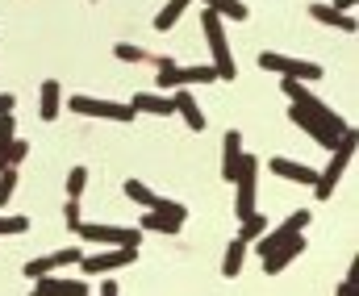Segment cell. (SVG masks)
I'll use <instances>...</instances> for the list:
<instances>
[{
	"instance_id": "cell-1",
	"label": "cell",
	"mask_w": 359,
	"mask_h": 296,
	"mask_svg": "<svg viewBox=\"0 0 359 296\" xmlns=\"http://www.w3.org/2000/svg\"><path fill=\"white\" fill-rule=\"evenodd\" d=\"M280 88H284V97L292 100L288 104V117H292V125H301L318 146H326V150H334L339 146V138L351 129L330 104H322V100L313 97L305 84H297V80H280Z\"/></svg>"
},
{
	"instance_id": "cell-2",
	"label": "cell",
	"mask_w": 359,
	"mask_h": 296,
	"mask_svg": "<svg viewBox=\"0 0 359 296\" xmlns=\"http://www.w3.org/2000/svg\"><path fill=\"white\" fill-rule=\"evenodd\" d=\"M201 29H205V42H209V55H213V71H217V80H234L238 71H234V55H230V38H226V21L217 17V13H201Z\"/></svg>"
},
{
	"instance_id": "cell-3",
	"label": "cell",
	"mask_w": 359,
	"mask_h": 296,
	"mask_svg": "<svg viewBox=\"0 0 359 296\" xmlns=\"http://www.w3.org/2000/svg\"><path fill=\"white\" fill-rule=\"evenodd\" d=\"M351 159H355V129H347V134L339 138V146L330 150L326 171H318L313 197H318V200H334V188H339V180H343V171H347V163H351Z\"/></svg>"
},
{
	"instance_id": "cell-4",
	"label": "cell",
	"mask_w": 359,
	"mask_h": 296,
	"mask_svg": "<svg viewBox=\"0 0 359 296\" xmlns=\"http://www.w3.org/2000/svg\"><path fill=\"white\" fill-rule=\"evenodd\" d=\"M259 67L264 71H276L280 80H297V84H313L322 80V63H309V59H292V55H276V50H264L259 55Z\"/></svg>"
},
{
	"instance_id": "cell-5",
	"label": "cell",
	"mask_w": 359,
	"mask_h": 296,
	"mask_svg": "<svg viewBox=\"0 0 359 296\" xmlns=\"http://www.w3.org/2000/svg\"><path fill=\"white\" fill-rule=\"evenodd\" d=\"M255 197H259V159L243 155V167L234 176V217H251L255 213Z\"/></svg>"
},
{
	"instance_id": "cell-6",
	"label": "cell",
	"mask_w": 359,
	"mask_h": 296,
	"mask_svg": "<svg viewBox=\"0 0 359 296\" xmlns=\"http://www.w3.org/2000/svg\"><path fill=\"white\" fill-rule=\"evenodd\" d=\"M138 259V246H96L92 255L80 259V272L84 276H113L121 267H130Z\"/></svg>"
},
{
	"instance_id": "cell-7",
	"label": "cell",
	"mask_w": 359,
	"mask_h": 296,
	"mask_svg": "<svg viewBox=\"0 0 359 296\" xmlns=\"http://www.w3.org/2000/svg\"><path fill=\"white\" fill-rule=\"evenodd\" d=\"M67 108L76 117H104V121H117V125H130L138 113L121 100H104V97H67Z\"/></svg>"
},
{
	"instance_id": "cell-8",
	"label": "cell",
	"mask_w": 359,
	"mask_h": 296,
	"mask_svg": "<svg viewBox=\"0 0 359 296\" xmlns=\"http://www.w3.org/2000/svg\"><path fill=\"white\" fill-rule=\"evenodd\" d=\"M184 221H188V209H184L180 200L163 197L155 209H147V213H142L138 230H142V234H147V230H151V234H180V230H184Z\"/></svg>"
},
{
	"instance_id": "cell-9",
	"label": "cell",
	"mask_w": 359,
	"mask_h": 296,
	"mask_svg": "<svg viewBox=\"0 0 359 296\" xmlns=\"http://www.w3.org/2000/svg\"><path fill=\"white\" fill-rule=\"evenodd\" d=\"M76 234L84 242H92V246H142V230H134V225H92V221H80Z\"/></svg>"
},
{
	"instance_id": "cell-10",
	"label": "cell",
	"mask_w": 359,
	"mask_h": 296,
	"mask_svg": "<svg viewBox=\"0 0 359 296\" xmlns=\"http://www.w3.org/2000/svg\"><path fill=\"white\" fill-rule=\"evenodd\" d=\"M80 259H84V251H80V246H63V251H55V255L29 259L21 272H25V280H42V276H55L59 267H67V263H80Z\"/></svg>"
},
{
	"instance_id": "cell-11",
	"label": "cell",
	"mask_w": 359,
	"mask_h": 296,
	"mask_svg": "<svg viewBox=\"0 0 359 296\" xmlns=\"http://www.w3.org/2000/svg\"><path fill=\"white\" fill-rule=\"evenodd\" d=\"M301 255H305V234H297V238L271 246L268 255H259V259H264V272H268V276H280V272H284L288 263H297Z\"/></svg>"
},
{
	"instance_id": "cell-12",
	"label": "cell",
	"mask_w": 359,
	"mask_h": 296,
	"mask_svg": "<svg viewBox=\"0 0 359 296\" xmlns=\"http://www.w3.org/2000/svg\"><path fill=\"white\" fill-rule=\"evenodd\" d=\"M268 171H276L280 180H288V184H318V171L309 167V163H297V159H284V155H276V159H268Z\"/></svg>"
},
{
	"instance_id": "cell-13",
	"label": "cell",
	"mask_w": 359,
	"mask_h": 296,
	"mask_svg": "<svg viewBox=\"0 0 359 296\" xmlns=\"http://www.w3.org/2000/svg\"><path fill=\"white\" fill-rule=\"evenodd\" d=\"M243 134L238 129H226V138H222V180L226 184H234V176H238V167H243Z\"/></svg>"
},
{
	"instance_id": "cell-14",
	"label": "cell",
	"mask_w": 359,
	"mask_h": 296,
	"mask_svg": "<svg viewBox=\"0 0 359 296\" xmlns=\"http://www.w3.org/2000/svg\"><path fill=\"white\" fill-rule=\"evenodd\" d=\"M29 296H92L84 280H59V276H42L34 280V293Z\"/></svg>"
},
{
	"instance_id": "cell-15",
	"label": "cell",
	"mask_w": 359,
	"mask_h": 296,
	"mask_svg": "<svg viewBox=\"0 0 359 296\" xmlns=\"http://www.w3.org/2000/svg\"><path fill=\"white\" fill-rule=\"evenodd\" d=\"M172 104H176V113L184 117V125H188L192 134H205V113H201V100L192 97L188 88H176V92H172Z\"/></svg>"
},
{
	"instance_id": "cell-16",
	"label": "cell",
	"mask_w": 359,
	"mask_h": 296,
	"mask_svg": "<svg viewBox=\"0 0 359 296\" xmlns=\"http://www.w3.org/2000/svg\"><path fill=\"white\" fill-rule=\"evenodd\" d=\"M59 113H63V88H59V80H46L38 88V117L42 121H59Z\"/></svg>"
},
{
	"instance_id": "cell-17",
	"label": "cell",
	"mask_w": 359,
	"mask_h": 296,
	"mask_svg": "<svg viewBox=\"0 0 359 296\" xmlns=\"http://www.w3.org/2000/svg\"><path fill=\"white\" fill-rule=\"evenodd\" d=\"M309 17H313L318 25H330V29H339V34H355V29H359L351 13H334L330 4H313V8H309Z\"/></svg>"
},
{
	"instance_id": "cell-18",
	"label": "cell",
	"mask_w": 359,
	"mask_h": 296,
	"mask_svg": "<svg viewBox=\"0 0 359 296\" xmlns=\"http://www.w3.org/2000/svg\"><path fill=\"white\" fill-rule=\"evenodd\" d=\"M130 108L134 113H147V117H172L176 113L172 97H159V92H138V97L130 100Z\"/></svg>"
},
{
	"instance_id": "cell-19",
	"label": "cell",
	"mask_w": 359,
	"mask_h": 296,
	"mask_svg": "<svg viewBox=\"0 0 359 296\" xmlns=\"http://www.w3.org/2000/svg\"><path fill=\"white\" fill-rule=\"evenodd\" d=\"M217 80V71L209 67V63H180L176 71V88H192V84H213Z\"/></svg>"
},
{
	"instance_id": "cell-20",
	"label": "cell",
	"mask_w": 359,
	"mask_h": 296,
	"mask_svg": "<svg viewBox=\"0 0 359 296\" xmlns=\"http://www.w3.org/2000/svg\"><path fill=\"white\" fill-rule=\"evenodd\" d=\"M188 4H192V0H168V4H163V8L155 13V29H159V34H168V29L176 25L180 17L188 13Z\"/></svg>"
},
{
	"instance_id": "cell-21",
	"label": "cell",
	"mask_w": 359,
	"mask_h": 296,
	"mask_svg": "<svg viewBox=\"0 0 359 296\" xmlns=\"http://www.w3.org/2000/svg\"><path fill=\"white\" fill-rule=\"evenodd\" d=\"M209 13H217L222 21H247V4L243 0H201Z\"/></svg>"
},
{
	"instance_id": "cell-22",
	"label": "cell",
	"mask_w": 359,
	"mask_h": 296,
	"mask_svg": "<svg viewBox=\"0 0 359 296\" xmlns=\"http://www.w3.org/2000/svg\"><path fill=\"white\" fill-rule=\"evenodd\" d=\"M243 259H247V242H238V238H234V242L226 246V259H222V276H226V280H234V276L243 272Z\"/></svg>"
},
{
	"instance_id": "cell-23",
	"label": "cell",
	"mask_w": 359,
	"mask_h": 296,
	"mask_svg": "<svg viewBox=\"0 0 359 296\" xmlns=\"http://www.w3.org/2000/svg\"><path fill=\"white\" fill-rule=\"evenodd\" d=\"M264 234H268V217H264L259 209H255L251 217H243V230H238V242H259Z\"/></svg>"
},
{
	"instance_id": "cell-24",
	"label": "cell",
	"mask_w": 359,
	"mask_h": 296,
	"mask_svg": "<svg viewBox=\"0 0 359 296\" xmlns=\"http://www.w3.org/2000/svg\"><path fill=\"white\" fill-rule=\"evenodd\" d=\"M13 142H17V121H13V113H4V117H0V171L8 167V150H13Z\"/></svg>"
},
{
	"instance_id": "cell-25",
	"label": "cell",
	"mask_w": 359,
	"mask_h": 296,
	"mask_svg": "<svg viewBox=\"0 0 359 296\" xmlns=\"http://www.w3.org/2000/svg\"><path fill=\"white\" fill-rule=\"evenodd\" d=\"M126 197L134 200V204H142V209H155V204L163 200V197H155V192H151L142 180H126Z\"/></svg>"
},
{
	"instance_id": "cell-26",
	"label": "cell",
	"mask_w": 359,
	"mask_h": 296,
	"mask_svg": "<svg viewBox=\"0 0 359 296\" xmlns=\"http://www.w3.org/2000/svg\"><path fill=\"white\" fill-rule=\"evenodd\" d=\"M88 188V167H72L67 171V200H80Z\"/></svg>"
},
{
	"instance_id": "cell-27",
	"label": "cell",
	"mask_w": 359,
	"mask_h": 296,
	"mask_svg": "<svg viewBox=\"0 0 359 296\" xmlns=\"http://www.w3.org/2000/svg\"><path fill=\"white\" fill-rule=\"evenodd\" d=\"M17 184H21V176H17V167H4L0 171V209L13 200V192H17Z\"/></svg>"
},
{
	"instance_id": "cell-28",
	"label": "cell",
	"mask_w": 359,
	"mask_h": 296,
	"mask_svg": "<svg viewBox=\"0 0 359 296\" xmlns=\"http://www.w3.org/2000/svg\"><path fill=\"white\" fill-rule=\"evenodd\" d=\"M113 55H117L121 63H142V59H151L138 42H117V46H113Z\"/></svg>"
},
{
	"instance_id": "cell-29",
	"label": "cell",
	"mask_w": 359,
	"mask_h": 296,
	"mask_svg": "<svg viewBox=\"0 0 359 296\" xmlns=\"http://www.w3.org/2000/svg\"><path fill=\"white\" fill-rule=\"evenodd\" d=\"M29 230V217L21 213H0V234H25Z\"/></svg>"
},
{
	"instance_id": "cell-30",
	"label": "cell",
	"mask_w": 359,
	"mask_h": 296,
	"mask_svg": "<svg viewBox=\"0 0 359 296\" xmlns=\"http://www.w3.org/2000/svg\"><path fill=\"white\" fill-rule=\"evenodd\" d=\"M63 221H67V230H80V221H84L80 200H67V204H63Z\"/></svg>"
},
{
	"instance_id": "cell-31",
	"label": "cell",
	"mask_w": 359,
	"mask_h": 296,
	"mask_svg": "<svg viewBox=\"0 0 359 296\" xmlns=\"http://www.w3.org/2000/svg\"><path fill=\"white\" fill-rule=\"evenodd\" d=\"M25 159H29V142H21V138H17V142H13V150H8V167H17V163H25Z\"/></svg>"
},
{
	"instance_id": "cell-32",
	"label": "cell",
	"mask_w": 359,
	"mask_h": 296,
	"mask_svg": "<svg viewBox=\"0 0 359 296\" xmlns=\"http://www.w3.org/2000/svg\"><path fill=\"white\" fill-rule=\"evenodd\" d=\"M334 296H355V267L347 272V280L339 284V293H334Z\"/></svg>"
},
{
	"instance_id": "cell-33",
	"label": "cell",
	"mask_w": 359,
	"mask_h": 296,
	"mask_svg": "<svg viewBox=\"0 0 359 296\" xmlns=\"http://www.w3.org/2000/svg\"><path fill=\"white\" fill-rule=\"evenodd\" d=\"M355 4H359V0H330V8H334V13H351Z\"/></svg>"
},
{
	"instance_id": "cell-34",
	"label": "cell",
	"mask_w": 359,
	"mask_h": 296,
	"mask_svg": "<svg viewBox=\"0 0 359 296\" xmlns=\"http://www.w3.org/2000/svg\"><path fill=\"white\" fill-rule=\"evenodd\" d=\"M13 104H17V97H8V92H0V117H4V113H13Z\"/></svg>"
},
{
	"instance_id": "cell-35",
	"label": "cell",
	"mask_w": 359,
	"mask_h": 296,
	"mask_svg": "<svg viewBox=\"0 0 359 296\" xmlns=\"http://www.w3.org/2000/svg\"><path fill=\"white\" fill-rule=\"evenodd\" d=\"M100 296H121V293H117V284H113V280H104V284H100Z\"/></svg>"
}]
</instances>
